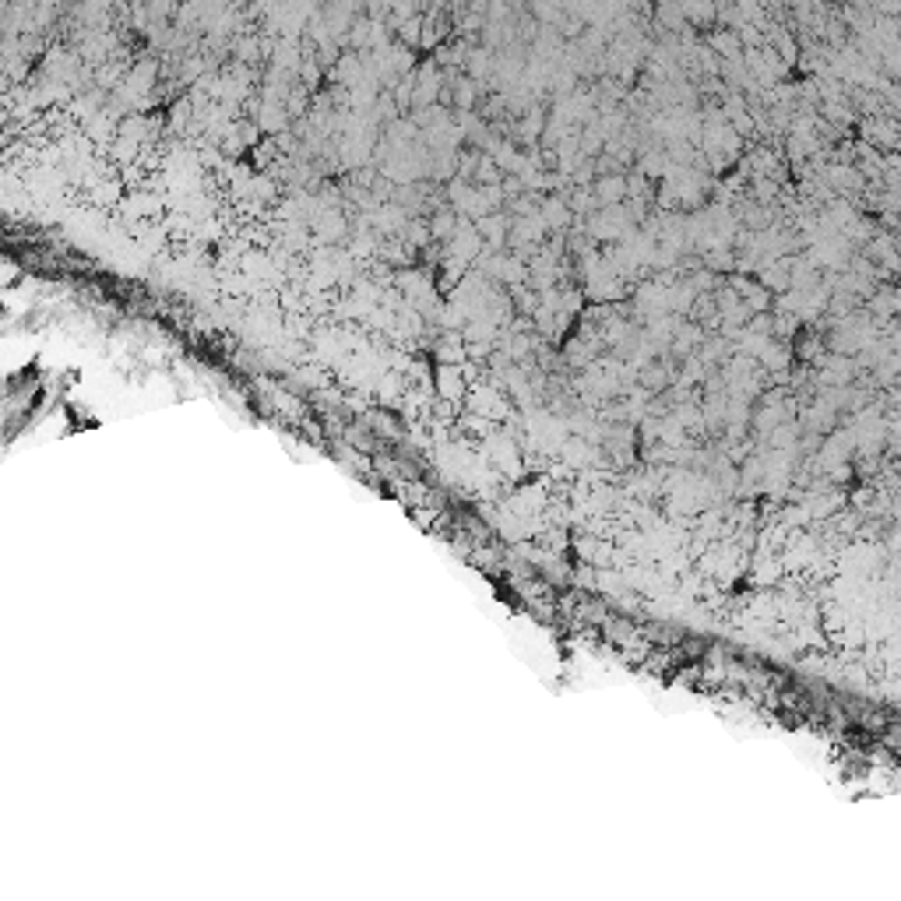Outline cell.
<instances>
[{"instance_id":"cell-1","label":"cell","mask_w":901,"mask_h":901,"mask_svg":"<svg viewBox=\"0 0 901 901\" xmlns=\"http://www.w3.org/2000/svg\"><path fill=\"white\" fill-rule=\"evenodd\" d=\"M156 75H159V71H156V60H141V64H134L131 75H127V81H124V85H127L124 92H131V96L141 92V96H145V92L156 85Z\"/></svg>"},{"instance_id":"cell-9","label":"cell","mask_w":901,"mask_h":901,"mask_svg":"<svg viewBox=\"0 0 901 901\" xmlns=\"http://www.w3.org/2000/svg\"><path fill=\"white\" fill-rule=\"evenodd\" d=\"M173 7H177V0H148L152 22H162V18H169V15H173Z\"/></svg>"},{"instance_id":"cell-3","label":"cell","mask_w":901,"mask_h":901,"mask_svg":"<svg viewBox=\"0 0 901 901\" xmlns=\"http://www.w3.org/2000/svg\"><path fill=\"white\" fill-rule=\"evenodd\" d=\"M771 43H774V50H778V56H782L785 64H793L795 56H799V50H795V39L785 32V28L771 25Z\"/></svg>"},{"instance_id":"cell-6","label":"cell","mask_w":901,"mask_h":901,"mask_svg":"<svg viewBox=\"0 0 901 901\" xmlns=\"http://www.w3.org/2000/svg\"><path fill=\"white\" fill-rule=\"evenodd\" d=\"M469 75H490V50H472L469 54Z\"/></svg>"},{"instance_id":"cell-4","label":"cell","mask_w":901,"mask_h":901,"mask_svg":"<svg viewBox=\"0 0 901 901\" xmlns=\"http://www.w3.org/2000/svg\"><path fill=\"white\" fill-rule=\"evenodd\" d=\"M278 113H282L278 103H265V109H261V127H268V131L282 127V124H286V116H278Z\"/></svg>"},{"instance_id":"cell-8","label":"cell","mask_w":901,"mask_h":901,"mask_svg":"<svg viewBox=\"0 0 901 901\" xmlns=\"http://www.w3.org/2000/svg\"><path fill=\"white\" fill-rule=\"evenodd\" d=\"M454 96H458V106L469 109L472 106V99H476V85H472V81H458V85H454Z\"/></svg>"},{"instance_id":"cell-2","label":"cell","mask_w":901,"mask_h":901,"mask_svg":"<svg viewBox=\"0 0 901 901\" xmlns=\"http://www.w3.org/2000/svg\"><path fill=\"white\" fill-rule=\"evenodd\" d=\"M708 43H712L722 56H729V60L740 56L736 54V50H740V32H733V28H715V32L708 35Z\"/></svg>"},{"instance_id":"cell-5","label":"cell","mask_w":901,"mask_h":901,"mask_svg":"<svg viewBox=\"0 0 901 901\" xmlns=\"http://www.w3.org/2000/svg\"><path fill=\"white\" fill-rule=\"evenodd\" d=\"M623 190H627V187H623V180H620V177H610V180H602V184H599V194H602V201H620V197H623Z\"/></svg>"},{"instance_id":"cell-7","label":"cell","mask_w":901,"mask_h":901,"mask_svg":"<svg viewBox=\"0 0 901 901\" xmlns=\"http://www.w3.org/2000/svg\"><path fill=\"white\" fill-rule=\"evenodd\" d=\"M870 4L880 18H901V0H870Z\"/></svg>"}]
</instances>
